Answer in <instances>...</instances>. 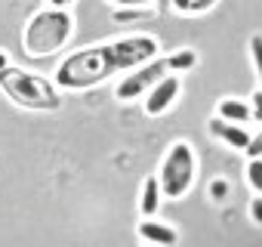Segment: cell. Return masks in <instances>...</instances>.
Wrapping results in <instances>:
<instances>
[{"label":"cell","mask_w":262,"mask_h":247,"mask_svg":"<svg viewBox=\"0 0 262 247\" xmlns=\"http://www.w3.org/2000/svg\"><path fill=\"white\" fill-rule=\"evenodd\" d=\"M158 53H161V44L148 34H126V37H117L108 44L83 47V50L71 53L68 59H62L53 84L59 90H71V93L90 90L120 71H133L136 65L151 62Z\"/></svg>","instance_id":"obj_1"},{"label":"cell","mask_w":262,"mask_h":247,"mask_svg":"<svg viewBox=\"0 0 262 247\" xmlns=\"http://www.w3.org/2000/svg\"><path fill=\"white\" fill-rule=\"evenodd\" d=\"M0 90L7 93V99L19 108H28V111H56L62 105V96H59V87L34 71H25V68H0Z\"/></svg>","instance_id":"obj_2"},{"label":"cell","mask_w":262,"mask_h":247,"mask_svg":"<svg viewBox=\"0 0 262 247\" xmlns=\"http://www.w3.org/2000/svg\"><path fill=\"white\" fill-rule=\"evenodd\" d=\"M74 34V19H71V10H59V7H43L40 13H34L25 25V34H22V44H25V53L34 56V59H43V56H53L59 53Z\"/></svg>","instance_id":"obj_3"},{"label":"cell","mask_w":262,"mask_h":247,"mask_svg":"<svg viewBox=\"0 0 262 247\" xmlns=\"http://www.w3.org/2000/svg\"><path fill=\"white\" fill-rule=\"evenodd\" d=\"M198 179V155L188 142H173L161 161V170H158V186H161V195L170 198V201H182L191 186Z\"/></svg>","instance_id":"obj_4"},{"label":"cell","mask_w":262,"mask_h":247,"mask_svg":"<svg viewBox=\"0 0 262 247\" xmlns=\"http://www.w3.org/2000/svg\"><path fill=\"white\" fill-rule=\"evenodd\" d=\"M164 74H170V62L167 59H151V62H145V65H136L133 71H129L120 84H117V90H114V96L120 99V102H133V99H142Z\"/></svg>","instance_id":"obj_5"},{"label":"cell","mask_w":262,"mask_h":247,"mask_svg":"<svg viewBox=\"0 0 262 247\" xmlns=\"http://www.w3.org/2000/svg\"><path fill=\"white\" fill-rule=\"evenodd\" d=\"M179 90H182V77L179 74H164L148 93H145V114L148 117H161L164 111H170V105L179 99Z\"/></svg>","instance_id":"obj_6"},{"label":"cell","mask_w":262,"mask_h":247,"mask_svg":"<svg viewBox=\"0 0 262 247\" xmlns=\"http://www.w3.org/2000/svg\"><path fill=\"white\" fill-rule=\"evenodd\" d=\"M207 130H210L213 139H219V142H225L228 149H237V152H244L247 142H250V130L244 127V123H228L222 117H213L207 123Z\"/></svg>","instance_id":"obj_7"},{"label":"cell","mask_w":262,"mask_h":247,"mask_svg":"<svg viewBox=\"0 0 262 247\" xmlns=\"http://www.w3.org/2000/svg\"><path fill=\"white\" fill-rule=\"evenodd\" d=\"M136 232H139V238H145L155 247H173L179 241V232L170 222H161L158 216H142V222L136 225Z\"/></svg>","instance_id":"obj_8"},{"label":"cell","mask_w":262,"mask_h":247,"mask_svg":"<svg viewBox=\"0 0 262 247\" xmlns=\"http://www.w3.org/2000/svg\"><path fill=\"white\" fill-rule=\"evenodd\" d=\"M216 117H222V120H228V123H247L253 120V111H250V102H244V99H222L219 102V108H216Z\"/></svg>","instance_id":"obj_9"},{"label":"cell","mask_w":262,"mask_h":247,"mask_svg":"<svg viewBox=\"0 0 262 247\" xmlns=\"http://www.w3.org/2000/svg\"><path fill=\"white\" fill-rule=\"evenodd\" d=\"M161 186H158V176H148L142 182V195H139V213L142 216H158L161 210Z\"/></svg>","instance_id":"obj_10"},{"label":"cell","mask_w":262,"mask_h":247,"mask_svg":"<svg viewBox=\"0 0 262 247\" xmlns=\"http://www.w3.org/2000/svg\"><path fill=\"white\" fill-rule=\"evenodd\" d=\"M216 4H219V0H170L173 13H179V16H204Z\"/></svg>","instance_id":"obj_11"},{"label":"cell","mask_w":262,"mask_h":247,"mask_svg":"<svg viewBox=\"0 0 262 247\" xmlns=\"http://www.w3.org/2000/svg\"><path fill=\"white\" fill-rule=\"evenodd\" d=\"M167 62H170L173 74H182V71H191L198 65V53L194 50H176L173 56H167Z\"/></svg>","instance_id":"obj_12"},{"label":"cell","mask_w":262,"mask_h":247,"mask_svg":"<svg viewBox=\"0 0 262 247\" xmlns=\"http://www.w3.org/2000/svg\"><path fill=\"white\" fill-rule=\"evenodd\" d=\"M247 182H250L253 195H262V158H250V164H247Z\"/></svg>","instance_id":"obj_13"},{"label":"cell","mask_w":262,"mask_h":247,"mask_svg":"<svg viewBox=\"0 0 262 247\" xmlns=\"http://www.w3.org/2000/svg\"><path fill=\"white\" fill-rule=\"evenodd\" d=\"M250 59H253V68H256L259 87H262V34H253L250 37Z\"/></svg>","instance_id":"obj_14"},{"label":"cell","mask_w":262,"mask_h":247,"mask_svg":"<svg viewBox=\"0 0 262 247\" xmlns=\"http://www.w3.org/2000/svg\"><path fill=\"white\" fill-rule=\"evenodd\" d=\"M228 192H231L228 179H213V182H210V198H213V201H225Z\"/></svg>","instance_id":"obj_15"},{"label":"cell","mask_w":262,"mask_h":247,"mask_svg":"<svg viewBox=\"0 0 262 247\" xmlns=\"http://www.w3.org/2000/svg\"><path fill=\"white\" fill-rule=\"evenodd\" d=\"M108 4H114L117 10H136V7H151L155 0H108Z\"/></svg>","instance_id":"obj_16"},{"label":"cell","mask_w":262,"mask_h":247,"mask_svg":"<svg viewBox=\"0 0 262 247\" xmlns=\"http://www.w3.org/2000/svg\"><path fill=\"white\" fill-rule=\"evenodd\" d=\"M244 155H247V158H262V133H259V136H250Z\"/></svg>","instance_id":"obj_17"},{"label":"cell","mask_w":262,"mask_h":247,"mask_svg":"<svg viewBox=\"0 0 262 247\" xmlns=\"http://www.w3.org/2000/svg\"><path fill=\"white\" fill-rule=\"evenodd\" d=\"M250 111H253V120H262V87L250 96Z\"/></svg>","instance_id":"obj_18"},{"label":"cell","mask_w":262,"mask_h":247,"mask_svg":"<svg viewBox=\"0 0 262 247\" xmlns=\"http://www.w3.org/2000/svg\"><path fill=\"white\" fill-rule=\"evenodd\" d=\"M250 219H253L256 225H262V195H256V198L250 201Z\"/></svg>","instance_id":"obj_19"},{"label":"cell","mask_w":262,"mask_h":247,"mask_svg":"<svg viewBox=\"0 0 262 247\" xmlns=\"http://www.w3.org/2000/svg\"><path fill=\"white\" fill-rule=\"evenodd\" d=\"M47 4H50V7H59V10H71L74 0H47Z\"/></svg>","instance_id":"obj_20"},{"label":"cell","mask_w":262,"mask_h":247,"mask_svg":"<svg viewBox=\"0 0 262 247\" xmlns=\"http://www.w3.org/2000/svg\"><path fill=\"white\" fill-rule=\"evenodd\" d=\"M7 65H10V59H7V53H4V50H0V68H7Z\"/></svg>","instance_id":"obj_21"},{"label":"cell","mask_w":262,"mask_h":247,"mask_svg":"<svg viewBox=\"0 0 262 247\" xmlns=\"http://www.w3.org/2000/svg\"><path fill=\"white\" fill-rule=\"evenodd\" d=\"M259 123H262V120H259Z\"/></svg>","instance_id":"obj_22"}]
</instances>
